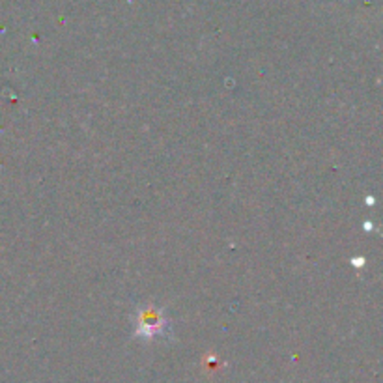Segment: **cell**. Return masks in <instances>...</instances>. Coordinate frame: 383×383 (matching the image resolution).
I'll return each instance as SVG.
<instances>
[{
    "label": "cell",
    "instance_id": "obj_1",
    "mask_svg": "<svg viewBox=\"0 0 383 383\" xmlns=\"http://www.w3.org/2000/svg\"><path fill=\"white\" fill-rule=\"evenodd\" d=\"M165 327H167V321H165V316L161 310L151 307L140 310L137 327L138 337H142V339H153V337H158V335H163Z\"/></svg>",
    "mask_w": 383,
    "mask_h": 383
}]
</instances>
